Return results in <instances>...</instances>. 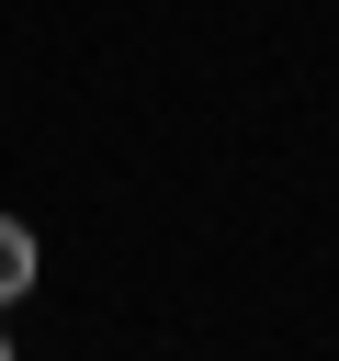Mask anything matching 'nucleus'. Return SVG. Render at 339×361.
Returning a JSON list of instances; mask_svg holds the SVG:
<instances>
[{"label":"nucleus","instance_id":"f257e3e1","mask_svg":"<svg viewBox=\"0 0 339 361\" xmlns=\"http://www.w3.org/2000/svg\"><path fill=\"white\" fill-rule=\"evenodd\" d=\"M34 271H45V248H34V226H23V214H0V316H11L23 293H34Z\"/></svg>","mask_w":339,"mask_h":361},{"label":"nucleus","instance_id":"f03ea898","mask_svg":"<svg viewBox=\"0 0 339 361\" xmlns=\"http://www.w3.org/2000/svg\"><path fill=\"white\" fill-rule=\"evenodd\" d=\"M0 361H11V338H0Z\"/></svg>","mask_w":339,"mask_h":361}]
</instances>
